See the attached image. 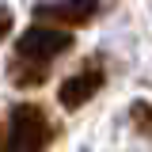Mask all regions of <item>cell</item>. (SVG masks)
<instances>
[{
    "mask_svg": "<svg viewBox=\"0 0 152 152\" xmlns=\"http://www.w3.org/2000/svg\"><path fill=\"white\" fill-rule=\"evenodd\" d=\"M53 122L38 103H19L12 107L8 118V137H4V152H46L53 141Z\"/></svg>",
    "mask_w": 152,
    "mask_h": 152,
    "instance_id": "1",
    "label": "cell"
},
{
    "mask_svg": "<svg viewBox=\"0 0 152 152\" xmlns=\"http://www.w3.org/2000/svg\"><path fill=\"white\" fill-rule=\"evenodd\" d=\"M76 38L69 34V27H57V23H42L34 19V27H27V34H19L15 42V57H27V61H38V65H50L61 53L72 50Z\"/></svg>",
    "mask_w": 152,
    "mask_h": 152,
    "instance_id": "2",
    "label": "cell"
},
{
    "mask_svg": "<svg viewBox=\"0 0 152 152\" xmlns=\"http://www.w3.org/2000/svg\"><path fill=\"white\" fill-rule=\"evenodd\" d=\"M103 84H107V69H103L99 61H88L80 72H72L61 88H57V99H61V107H65V110H80L91 95H99Z\"/></svg>",
    "mask_w": 152,
    "mask_h": 152,
    "instance_id": "3",
    "label": "cell"
},
{
    "mask_svg": "<svg viewBox=\"0 0 152 152\" xmlns=\"http://www.w3.org/2000/svg\"><path fill=\"white\" fill-rule=\"evenodd\" d=\"M99 15V0H46L34 4V19L57 27H88Z\"/></svg>",
    "mask_w": 152,
    "mask_h": 152,
    "instance_id": "4",
    "label": "cell"
},
{
    "mask_svg": "<svg viewBox=\"0 0 152 152\" xmlns=\"http://www.w3.org/2000/svg\"><path fill=\"white\" fill-rule=\"evenodd\" d=\"M8 76H12V84H15V88H38V84H46L50 65H38V61L15 57V61L8 65Z\"/></svg>",
    "mask_w": 152,
    "mask_h": 152,
    "instance_id": "5",
    "label": "cell"
},
{
    "mask_svg": "<svg viewBox=\"0 0 152 152\" xmlns=\"http://www.w3.org/2000/svg\"><path fill=\"white\" fill-rule=\"evenodd\" d=\"M129 118H133V129L141 137H152V103H133Z\"/></svg>",
    "mask_w": 152,
    "mask_h": 152,
    "instance_id": "6",
    "label": "cell"
},
{
    "mask_svg": "<svg viewBox=\"0 0 152 152\" xmlns=\"http://www.w3.org/2000/svg\"><path fill=\"white\" fill-rule=\"evenodd\" d=\"M12 23H15L12 8H0V42H4V34H12Z\"/></svg>",
    "mask_w": 152,
    "mask_h": 152,
    "instance_id": "7",
    "label": "cell"
},
{
    "mask_svg": "<svg viewBox=\"0 0 152 152\" xmlns=\"http://www.w3.org/2000/svg\"><path fill=\"white\" fill-rule=\"evenodd\" d=\"M4 137H8V133H4V126H0V141H4Z\"/></svg>",
    "mask_w": 152,
    "mask_h": 152,
    "instance_id": "8",
    "label": "cell"
}]
</instances>
